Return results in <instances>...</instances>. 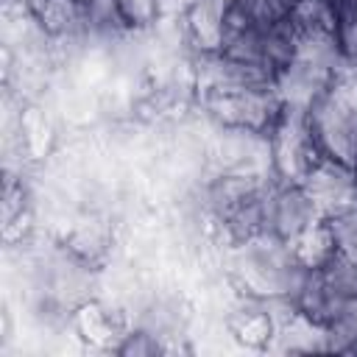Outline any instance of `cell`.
Segmentation results:
<instances>
[{"label": "cell", "instance_id": "obj_11", "mask_svg": "<svg viewBox=\"0 0 357 357\" xmlns=\"http://www.w3.org/2000/svg\"><path fill=\"white\" fill-rule=\"evenodd\" d=\"M354 173H357V165H354Z\"/></svg>", "mask_w": 357, "mask_h": 357}, {"label": "cell", "instance_id": "obj_7", "mask_svg": "<svg viewBox=\"0 0 357 357\" xmlns=\"http://www.w3.org/2000/svg\"><path fill=\"white\" fill-rule=\"evenodd\" d=\"M321 223H324L335 251L357 254V204H349V206H340V209L324 215Z\"/></svg>", "mask_w": 357, "mask_h": 357}, {"label": "cell", "instance_id": "obj_1", "mask_svg": "<svg viewBox=\"0 0 357 357\" xmlns=\"http://www.w3.org/2000/svg\"><path fill=\"white\" fill-rule=\"evenodd\" d=\"M307 128L321 159L357 165V73L340 75L307 109Z\"/></svg>", "mask_w": 357, "mask_h": 357}, {"label": "cell", "instance_id": "obj_3", "mask_svg": "<svg viewBox=\"0 0 357 357\" xmlns=\"http://www.w3.org/2000/svg\"><path fill=\"white\" fill-rule=\"evenodd\" d=\"M301 184L318 204L321 215L357 204V173L351 165H343L335 159H318Z\"/></svg>", "mask_w": 357, "mask_h": 357}, {"label": "cell", "instance_id": "obj_8", "mask_svg": "<svg viewBox=\"0 0 357 357\" xmlns=\"http://www.w3.org/2000/svg\"><path fill=\"white\" fill-rule=\"evenodd\" d=\"M117 6H120V11H123V17H126L131 31L151 25L156 20V14H159V0H117Z\"/></svg>", "mask_w": 357, "mask_h": 357}, {"label": "cell", "instance_id": "obj_4", "mask_svg": "<svg viewBox=\"0 0 357 357\" xmlns=\"http://www.w3.org/2000/svg\"><path fill=\"white\" fill-rule=\"evenodd\" d=\"M326 290L340 301H357V254L332 251L324 262L315 265Z\"/></svg>", "mask_w": 357, "mask_h": 357}, {"label": "cell", "instance_id": "obj_9", "mask_svg": "<svg viewBox=\"0 0 357 357\" xmlns=\"http://www.w3.org/2000/svg\"><path fill=\"white\" fill-rule=\"evenodd\" d=\"M120 354H134V357H148V354H159L165 351L162 340L153 335V332H145V329H137V332H128L126 340L117 346Z\"/></svg>", "mask_w": 357, "mask_h": 357}, {"label": "cell", "instance_id": "obj_5", "mask_svg": "<svg viewBox=\"0 0 357 357\" xmlns=\"http://www.w3.org/2000/svg\"><path fill=\"white\" fill-rule=\"evenodd\" d=\"M81 8L86 39H117L120 33L131 31L117 0H81Z\"/></svg>", "mask_w": 357, "mask_h": 357}, {"label": "cell", "instance_id": "obj_2", "mask_svg": "<svg viewBox=\"0 0 357 357\" xmlns=\"http://www.w3.org/2000/svg\"><path fill=\"white\" fill-rule=\"evenodd\" d=\"M321 209L301 181L268 184L265 195V234L284 243H298L310 229L321 223Z\"/></svg>", "mask_w": 357, "mask_h": 357}, {"label": "cell", "instance_id": "obj_6", "mask_svg": "<svg viewBox=\"0 0 357 357\" xmlns=\"http://www.w3.org/2000/svg\"><path fill=\"white\" fill-rule=\"evenodd\" d=\"M326 335V351L340 354H357V304L343 307L324 324Z\"/></svg>", "mask_w": 357, "mask_h": 357}, {"label": "cell", "instance_id": "obj_10", "mask_svg": "<svg viewBox=\"0 0 357 357\" xmlns=\"http://www.w3.org/2000/svg\"><path fill=\"white\" fill-rule=\"evenodd\" d=\"M354 3H357V0H326V6L332 8V14H335V17H337V14H343V11H346L349 6H354Z\"/></svg>", "mask_w": 357, "mask_h": 357}]
</instances>
